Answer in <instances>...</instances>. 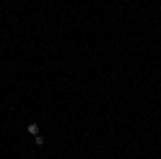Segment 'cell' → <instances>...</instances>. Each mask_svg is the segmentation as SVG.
<instances>
[{
  "instance_id": "6da1fadb",
  "label": "cell",
  "mask_w": 161,
  "mask_h": 159,
  "mask_svg": "<svg viewBox=\"0 0 161 159\" xmlns=\"http://www.w3.org/2000/svg\"><path fill=\"white\" fill-rule=\"evenodd\" d=\"M28 133L39 135V125H37V123H30V125H28Z\"/></svg>"
},
{
  "instance_id": "7a4b0ae2",
  "label": "cell",
  "mask_w": 161,
  "mask_h": 159,
  "mask_svg": "<svg viewBox=\"0 0 161 159\" xmlns=\"http://www.w3.org/2000/svg\"><path fill=\"white\" fill-rule=\"evenodd\" d=\"M34 142H37V144H39V146H43V142H45V140H43V138H41V135H37V138H34Z\"/></svg>"
}]
</instances>
